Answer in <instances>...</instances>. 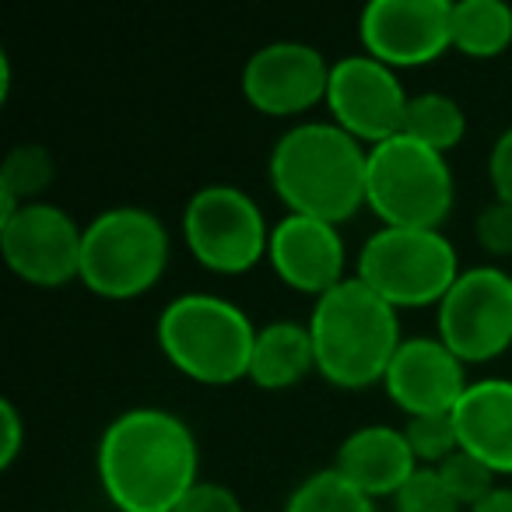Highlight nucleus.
Wrapping results in <instances>:
<instances>
[{
	"mask_svg": "<svg viewBox=\"0 0 512 512\" xmlns=\"http://www.w3.org/2000/svg\"><path fill=\"white\" fill-rule=\"evenodd\" d=\"M183 239L204 271L246 274L267 260L271 228L246 190L228 183L200 186L183 207Z\"/></svg>",
	"mask_w": 512,
	"mask_h": 512,
	"instance_id": "nucleus-8",
	"label": "nucleus"
},
{
	"mask_svg": "<svg viewBox=\"0 0 512 512\" xmlns=\"http://www.w3.org/2000/svg\"><path fill=\"white\" fill-rule=\"evenodd\" d=\"M176 512H246L232 488L218 481H197L193 491L176 505Z\"/></svg>",
	"mask_w": 512,
	"mask_h": 512,
	"instance_id": "nucleus-27",
	"label": "nucleus"
},
{
	"mask_svg": "<svg viewBox=\"0 0 512 512\" xmlns=\"http://www.w3.org/2000/svg\"><path fill=\"white\" fill-rule=\"evenodd\" d=\"M316 372L337 390H365L386 379L393 355L404 344L400 316L365 281L348 278L316 299L309 313Z\"/></svg>",
	"mask_w": 512,
	"mask_h": 512,
	"instance_id": "nucleus-3",
	"label": "nucleus"
},
{
	"mask_svg": "<svg viewBox=\"0 0 512 512\" xmlns=\"http://www.w3.org/2000/svg\"><path fill=\"white\" fill-rule=\"evenodd\" d=\"M169 232L162 218L144 207H109L85 225L81 285L109 302L148 295L169 267Z\"/></svg>",
	"mask_w": 512,
	"mask_h": 512,
	"instance_id": "nucleus-5",
	"label": "nucleus"
},
{
	"mask_svg": "<svg viewBox=\"0 0 512 512\" xmlns=\"http://www.w3.org/2000/svg\"><path fill=\"white\" fill-rule=\"evenodd\" d=\"M467 386V365L439 337H404L383 379L386 397L407 418L453 414Z\"/></svg>",
	"mask_w": 512,
	"mask_h": 512,
	"instance_id": "nucleus-14",
	"label": "nucleus"
},
{
	"mask_svg": "<svg viewBox=\"0 0 512 512\" xmlns=\"http://www.w3.org/2000/svg\"><path fill=\"white\" fill-rule=\"evenodd\" d=\"M407 102H411V95H407L400 74L379 64L369 53L341 57L330 67V116L344 134L362 141L365 148H376V144L404 134Z\"/></svg>",
	"mask_w": 512,
	"mask_h": 512,
	"instance_id": "nucleus-10",
	"label": "nucleus"
},
{
	"mask_svg": "<svg viewBox=\"0 0 512 512\" xmlns=\"http://www.w3.org/2000/svg\"><path fill=\"white\" fill-rule=\"evenodd\" d=\"M267 264L274 267L281 285H288L299 295H313V299H323L341 281H348L344 278L348 249H344L337 225L306 218V214H285L271 228Z\"/></svg>",
	"mask_w": 512,
	"mask_h": 512,
	"instance_id": "nucleus-15",
	"label": "nucleus"
},
{
	"mask_svg": "<svg viewBox=\"0 0 512 512\" xmlns=\"http://www.w3.org/2000/svg\"><path fill=\"white\" fill-rule=\"evenodd\" d=\"M330 67L334 64L316 46L299 43V39H278V43L260 46L242 64V99L256 113L274 116V120L302 116L327 102Z\"/></svg>",
	"mask_w": 512,
	"mask_h": 512,
	"instance_id": "nucleus-12",
	"label": "nucleus"
},
{
	"mask_svg": "<svg viewBox=\"0 0 512 512\" xmlns=\"http://www.w3.org/2000/svg\"><path fill=\"white\" fill-rule=\"evenodd\" d=\"M397 512H460L456 498L449 495L446 481L435 467H418L404 481V488L393 495Z\"/></svg>",
	"mask_w": 512,
	"mask_h": 512,
	"instance_id": "nucleus-25",
	"label": "nucleus"
},
{
	"mask_svg": "<svg viewBox=\"0 0 512 512\" xmlns=\"http://www.w3.org/2000/svg\"><path fill=\"white\" fill-rule=\"evenodd\" d=\"M435 470H439V477L446 481V488H449V495L456 498V505H460V509H467V512L474 509L477 502H484V498L498 488L495 470L484 467L477 456L463 453V449H456V453L449 456L446 463H439Z\"/></svg>",
	"mask_w": 512,
	"mask_h": 512,
	"instance_id": "nucleus-23",
	"label": "nucleus"
},
{
	"mask_svg": "<svg viewBox=\"0 0 512 512\" xmlns=\"http://www.w3.org/2000/svg\"><path fill=\"white\" fill-rule=\"evenodd\" d=\"M474 239L488 256H512V204L491 200L474 218Z\"/></svg>",
	"mask_w": 512,
	"mask_h": 512,
	"instance_id": "nucleus-26",
	"label": "nucleus"
},
{
	"mask_svg": "<svg viewBox=\"0 0 512 512\" xmlns=\"http://www.w3.org/2000/svg\"><path fill=\"white\" fill-rule=\"evenodd\" d=\"M449 0H372L358 18V36L369 57L404 71L428 67L453 50Z\"/></svg>",
	"mask_w": 512,
	"mask_h": 512,
	"instance_id": "nucleus-13",
	"label": "nucleus"
},
{
	"mask_svg": "<svg viewBox=\"0 0 512 512\" xmlns=\"http://www.w3.org/2000/svg\"><path fill=\"white\" fill-rule=\"evenodd\" d=\"M285 512H376V502L327 467L299 481V488L288 495Z\"/></svg>",
	"mask_w": 512,
	"mask_h": 512,
	"instance_id": "nucleus-22",
	"label": "nucleus"
},
{
	"mask_svg": "<svg viewBox=\"0 0 512 512\" xmlns=\"http://www.w3.org/2000/svg\"><path fill=\"white\" fill-rule=\"evenodd\" d=\"M439 341L463 365L495 362L512 348V274L502 267H470L435 306Z\"/></svg>",
	"mask_w": 512,
	"mask_h": 512,
	"instance_id": "nucleus-9",
	"label": "nucleus"
},
{
	"mask_svg": "<svg viewBox=\"0 0 512 512\" xmlns=\"http://www.w3.org/2000/svg\"><path fill=\"white\" fill-rule=\"evenodd\" d=\"M155 341L179 376L200 386H232L249 379L256 327L235 302L211 292H186L162 309Z\"/></svg>",
	"mask_w": 512,
	"mask_h": 512,
	"instance_id": "nucleus-4",
	"label": "nucleus"
},
{
	"mask_svg": "<svg viewBox=\"0 0 512 512\" xmlns=\"http://www.w3.org/2000/svg\"><path fill=\"white\" fill-rule=\"evenodd\" d=\"M316 372V351L309 327L295 320H274L256 330L253 358H249V383L260 390H292Z\"/></svg>",
	"mask_w": 512,
	"mask_h": 512,
	"instance_id": "nucleus-18",
	"label": "nucleus"
},
{
	"mask_svg": "<svg viewBox=\"0 0 512 512\" xmlns=\"http://www.w3.org/2000/svg\"><path fill=\"white\" fill-rule=\"evenodd\" d=\"M57 179V162L43 144H18L0 165V221H8L25 204H36Z\"/></svg>",
	"mask_w": 512,
	"mask_h": 512,
	"instance_id": "nucleus-20",
	"label": "nucleus"
},
{
	"mask_svg": "<svg viewBox=\"0 0 512 512\" xmlns=\"http://www.w3.org/2000/svg\"><path fill=\"white\" fill-rule=\"evenodd\" d=\"M404 435L411 442L414 456H418L421 467H439L449 456L460 449L456 439L453 414H425V418H407Z\"/></svg>",
	"mask_w": 512,
	"mask_h": 512,
	"instance_id": "nucleus-24",
	"label": "nucleus"
},
{
	"mask_svg": "<svg viewBox=\"0 0 512 512\" xmlns=\"http://www.w3.org/2000/svg\"><path fill=\"white\" fill-rule=\"evenodd\" d=\"M456 200L446 155L407 134L369 148L365 207L383 228H442Z\"/></svg>",
	"mask_w": 512,
	"mask_h": 512,
	"instance_id": "nucleus-6",
	"label": "nucleus"
},
{
	"mask_svg": "<svg viewBox=\"0 0 512 512\" xmlns=\"http://www.w3.org/2000/svg\"><path fill=\"white\" fill-rule=\"evenodd\" d=\"M85 228L50 200L25 204L0 221V249L8 267L32 288H64L81 278Z\"/></svg>",
	"mask_w": 512,
	"mask_h": 512,
	"instance_id": "nucleus-11",
	"label": "nucleus"
},
{
	"mask_svg": "<svg viewBox=\"0 0 512 512\" xmlns=\"http://www.w3.org/2000/svg\"><path fill=\"white\" fill-rule=\"evenodd\" d=\"M404 134L421 141L425 148L449 155L456 144L467 137V113L463 106L446 92H418L407 102Z\"/></svg>",
	"mask_w": 512,
	"mask_h": 512,
	"instance_id": "nucleus-21",
	"label": "nucleus"
},
{
	"mask_svg": "<svg viewBox=\"0 0 512 512\" xmlns=\"http://www.w3.org/2000/svg\"><path fill=\"white\" fill-rule=\"evenodd\" d=\"M0 428H4V442H0V467L8 470L25 446V421H22V414H18L15 400H8V397L0 400Z\"/></svg>",
	"mask_w": 512,
	"mask_h": 512,
	"instance_id": "nucleus-29",
	"label": "nucleus"
},
{
	"mask_svg": "<svg viewBox=\"0 0 512 512\" xmlns=\"http://www.w3.org/2000/svg\"><path fill=\"white\" fill-rule=\"evenodd\" d=\"M449 32L456 53L470 60H491L512 46V8L502 0H456Z\"/></svg>",
	"mask_w": 512,
	"mask_h": 512,
	"instance_id": "nucleus-19",
	"label": "nucleus"
},
{
	"mask_svg": "<svg viewBox=\"0 0 512 512\" xmlns=\"http://www.w3.org/2000/svg\"><path fill=\"white\" fill-rule=\"evenodd\" d=\"M95 474L116 512H176L200 481L197 435L172 411L130 407L102 432Z\"/></svg>",
	"mask_w": 512,
	"mask_h": 512,
	"instance_id": "nucleus-1",
	"label": "nucleus"
},
{
	"mask_svg": "<svg viewBox=\"0 0 512 512\" xmlns=\"http://www.w3.org/2000/svg\"><path fill=\"white\" fill-rule=\"evenodd\" d=\"M418 456H414L411 442H407L404 428L393 425H362L337 446L334 470L348 484H355L362 495L393 498L404 488L407 477L418 470Z\"/></svg>",
	"mask_w": 512,
	"mask_h": 512,
	"instance_id": "nucleus-16",
	"label": "nucleus"
},
{
	"mask_svg": "<svg viewBox=\"0 0 512 512\" xmlns=\"http://www.w3.org/2000/svg\"><path fill=\"white\" fill-rule=\"evenodd\" d=\"M460 256L442 228H376L358 253V281L393 309L439 306L460 278Z\"/></svg>",
	"mask_w": 512,
	"mask_h": 512,
	"instance_id": "nucleus-7",
	"label": "nucleus"
},
{
	"mask_svg": "<svg viewBox=\"0 0 512 512\" xmlns=\"http://www.w3.org/2000/svg\"><path fill=\"white\" fill-rule=\"evenodd\" d=\"M369 148L330 123H299L274 141L267 176L288 214L330 225L351 221L365 207Z\"/></svg>",
	"mask_w": 512,
	"mask_h": 512,
	"instance_id": "nucleus-2",
	"label": "nucleus"
},
{
	"mask_svg": "<svg viewBox=\"0 0 512 512\" xmlns=\"http://www.w3.org/2000/svg\"><path fill=\"white\" fill-rule=\"evenodd\" d=\"M488 179H491V193L502 204H512V127L502 130L495 137L488 151Z\"/></svg>",
	"mask_w": 512,
	"mask_h": 512,
	"instance_id": "nucleus-28",
	"label": "nucleus"
},
{
	"mask_svg": "<svg viewBox=\"0 0 512 512\" xmlns=\"http://www.w3.org/2000/svg\"><path fill=\"white\" fill-rule=\"evenodd\" d=\"M470 512H512V488H509V484H505V488L498 484V488L491 491L484 502H477Z\"/></svg>",
	"mask_w": 512,
	"mask_h": 512,
	"instance_id": "nucleus-30",
	"label": "nucleus"
},
{
	"mask_svg": "<svg viewBox=\"0 0 512 512\" xmlns=\"http://www.w3.org/2000/svg\"><path fill=\"white\" fill-rule=\"evenodd\" d=\"M460 449L491 467L498 477L512 474V379H477L453 411Z\"/></svg>",
	"mask_w": 512,
	"mask_h": 512,
	"instance_id": "nucleus-17",
	"label": "nucleus"
}]
</instances>
